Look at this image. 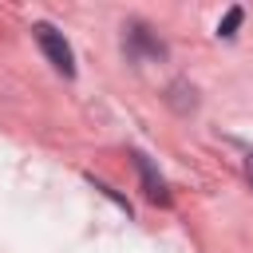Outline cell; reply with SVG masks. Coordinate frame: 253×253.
Returning a JSON list of instances; mask_svg holds the SVG:
<instances>
[{"label":"cell","instance_id":"obj_1","mask_svg":"<svg viewBox=\"0 0 253 253\" xmlns=\"http://www.w3.org/2000/svg\"><path fill=\"white\" fill-rule=\"evenodd\" d=\"M32 32H36L40 51L51 59V67H55L59 75H67V79H71V75H75V55H71V43H67V40H63V36H59L51 24H36Z\"/></svg>","mask_w":253,"mask_h":253},{"label":"cell","instance_id":"obj_2","mask_svg":"<svg viewBox=\"0 0 253 253\" xmlns=\"http://www.w3.org/2000/svg\"><path fill=\"white\" fill-rule=\"evenodd\" d=\"M138 158V174H142V182H146V198L150 202H166V186H162V178L154 174V166L142 158V154H134Z\"/></svg>","mask_w":253,"mask_h":253},{"label":"cell","instance_id":"obj_3","mask_svg":"<svg viewBox=\"0 0 253 253\" xmlns=\"http://www.w3.org/2000/svg\"><path fill=\"white\" fill-rule=\"evenodd\" d=\"M241 16H245L241 8H229V12H225V20L217 24V36H225V40H229V36L237 32V24H241Z\"/></svg>","mask_w":253,"mask_h":253},{"label":"cell","instance_id":"obj_4","mask_svg":"<svg viewBox=\"0 0 253 253\" xmlns=\"http://www.w3.org/2000/svg\"><path fill=\"white\" fill-rule=\"evenodd\" d=\"M249 178H253V154H249Z\"/></svg>","mask_w":253,"mask_h":253}]
</instances>
